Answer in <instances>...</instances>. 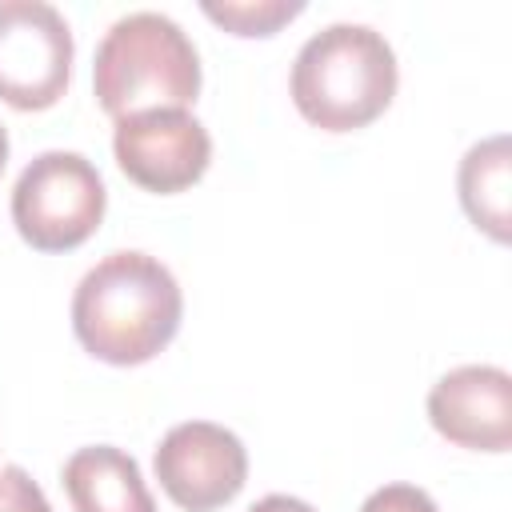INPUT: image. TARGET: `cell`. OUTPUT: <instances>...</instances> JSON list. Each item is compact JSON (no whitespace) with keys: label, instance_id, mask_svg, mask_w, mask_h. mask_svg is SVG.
Returning a JSON list of instances; mask_svg holds the SVG:
<instances>
[{"label":"cell","instance_id":"6da1fadb","mask_svg":"<svg viewBox=\"0 0 512 512\" xmlns=\"http://www.w3.org/2000/svg\"><path fill=\"white\" fill-rule=\"evenodd\" d=\"M180 312V284L156 256L108 252L76 284L72 332L96 360L128 368L172 344Z\"/></svg>","mask_w":512,"mask_h":512},{"label":"cell","instance_id":"7a4b0ae2","mask_svg":"<svg viewBox=\"0 0 512 512\" xmlns=\"http://www.w3.org/2000/svg\"><path fill=\"white\" fill-rule=\"evenodd\" d=\"M396 52L368 24H328L304 40L292 64V104L324 132L372 124L396 96Z\"/></svg>","mask_w":512,"mask_h":512},{"label":"cell","instance_id":"3957f363","mask_svg":"<svg viewBox=\"0 0 512 512\" xmlns=\"http://www.w3.org/2000/svg\"><path fill=\"white\" fill-rule=\"evenodd\" d=\"M92 88L116 120L152 108H188L200 92V56L172 16L128 12L96 48Z\"/></svg>","mask_w":512,"mask_h":512},{"label":"cell","instance_id":"277c9868","mask_svg":"<svg viewBox=\"0 0 512 512\" xmlns=\"http://www.w3.org/2000/svg\"><path fill=\"white\" fill-rule=\"evenodd\" d=\"M104 180L80 152L48 148L28 160L12 188V224L36 252H68L104 220Z\"/></svg>","mask_w":512,"mask_h":512},{"label":"cell","instance_id":"5b68a950","mask_svg":"<svg viewBox=\"0 0 512 512\" xmlns=\"http://www.w3.org/2000/svg\"><path fill=\"white\" fill-rule=\"evenodd\" d=\"M72 28L44 0H0V100L20 112L52 108L72 76Z\"/></svg>","mask_w":512,"mask_h":512},{"label":"cell","instance_id":"8992f818","mask_svg":"<svg viewBox=\"0 0 512 512\" xmlns=\"http://www.w3.org/2000/svg\"><path fill=\"white\" fill-rule=\"evenodd\" d=\"M152 464L160 488L184 512H216L248 480V452L240 436L212 420H184L168 428Z\"/></svg>","mask_w":512,"mask_h":512},{"label":"cell","instance_id":"52a82bcc","mask_svg":"<svg viewBox=\"0 0 512 512\" xmlns=\"http://www.w3.org/2000/svg\"><path fill=\"white\" fill-rule=\"evenodd\" d=\"M112 152L132 184L168 196L192 188L204 176L212 160V136L188 108H152L116 120Z\"/></svg>","mask_w":512,"mask_h":512},{"label":"cell","instance_id":"ba28073f","mask_svg":"<svg viewBox=\"0 0 512 512\" xmlns=\"http://www.w3.org/2000/svg\"><path fill=\"white\" fill-rule=\"evenodd\" d=\"M432 428L472 452H508L512 444V376L496 364L444 372L428 392Z\"/></svg>","mask_w":512,"mask_h":512},{"label":"cell","instance_id":"9c48e42d","mask_svg":"<svg viewBox=\"0 0 512 512\" xmlns=\"http://www.w3.org/2000/svg\"><path fill=\"white\" fill-rule=\"evenodd\" d=\"M60 480L76 512H156L140 464L112 444L76 448L64 460Z\"/></svg>","mask_w":512,"mask_h":512},{"label":"cell","instance_id":"30bf717a","mask_svg":"<svg viewBox=\"0 0 512 512\" xmlns=\"http://www.w3.org/2000/svg\"><path fill=\"white\" fill-rule=\"evenodd\" d=\"M512 156L508 136H488L472 144L460 160V204L468 220L488 232L496 244H508V220H512Z\"/></svg>","mask_w":512,"mask_h":512},{"label":"cell","instance_id":"8fae6325","mask_svg":"<svg viewBox=\"0 0 512 512\" xmlns=\"http://www.w3.org/2000/svg\"><path fill=\"white\" fill-rule=\"evenodd\" d=\"M304 4L300 0H204V16L224 24L236 36H272L284 20L300 16Z\"/></svg>","mask_w":512,"mask_h":512},{"label":"cell","instance_id":"7c38bea8","mask_svg":"<svg viewBox=\"0 0 512 512\" xmlns=\"http://www.w3.org/2000/svg\"><path fill=\"white\" fill-rule=\"evenodd\" d=\"M0 512H52V504L44 500L40 484L20 464H4L0 468Z\"/></svg>","mask_w":512,"mask_h":512},{"label":"cell","instance_id":"4fadbf2b","mask_svg":"<svg viewBox=\"0 0 512 512\" xmlns=\"http://www.w3.org/2000/svg\"><path fill=\"white\" fill-rule=\"evenodd\" d=\"M360 512H440V508H436V500H432L424 488H416V484H384V488H376V492L360 504Z\"/></svg>","mask_w":512,"mask_h":512},{"label":"cell","instance_id":"5bb4252c","mask_svg":"<svg viewBox=\"0 0 512 512\" xmlns=\"http://www.w3.org/2000/svg\"><path fill=\"white\" fill-rule=\"evenodd\" d=\"M248 512H316V508L304 504V500H296V496H280V492H272V496L256 500Z\"/></svg>","mask_w":512,"mask_h":512},{"label":"cell","instance_id":"9a60e30c","mask_svg":"<svg viewBox=\"0 0 512 512\" xmlns=\"http://www.w3.org/2000/svg\"><path fill=\"white\" fill-rule=\"evenodd\" d=\"M4 164H8V132L0 124V172H4Z\"/></svg>","mask_w":512,"mask_h":512}]
</instances>
